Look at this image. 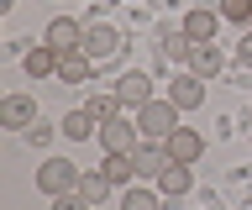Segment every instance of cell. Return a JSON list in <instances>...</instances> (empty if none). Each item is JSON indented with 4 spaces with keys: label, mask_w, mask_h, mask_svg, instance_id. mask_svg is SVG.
<instances>
[{
    "label": "cell",
    "mask_w": 252,
    "mask_h": 210,
    "mask_svg": "<svg viewBox=\"0 0 252 210\" xmlns=\"http://www.w3.org/2000/svg\"><path fill=\"white\" fill-rule=\"evenodd\" d=\"M137 131L147 142H168L173 131H179V105H173V100H147L137 111Z\"/></svg>",
    "instance_id": "cell-1"
},
{
    "label": "cell",
    "mask_w": 252,
    "mask_h": 210,
    "mask_svg": "<svg viewBox=\"0 0 252 210\" xmlns=\"http://www.w3.org/2000/svg\"><path fill=\"white\" fill-rule=\"evenodd\" d=\"M79 179H84V168H74L68 158H47L42 168H37V189L42 194H74Z\"/></svg>",
    "instance_id": "cell-2"
},
{
    "label": "cell",
    "mask_w": 252,
    "mask_h": 210,
    "mask_svg": "<svg viewBox=\"0 0 252 210\" xmlns=\"http://www.w3.org/2000/svg\"><path fill=\"white\" fill-rule=\"evenodd\" d=\"M42 42H47L53 53H79V48H84V27H79L74 16H53Z\"/></svg>",
    "instance_id": "cell-3"
},
{
    "label": "cell",
    "mask_w": 252,
    "mask_h": 210,
    "mask_svg": "<svg viewBox=\"0 0 252 210\" xmlns=\"http://www.w3.org/2000/svg\"><path fill=\"white\" fill-rule=\"evenodd\" d=\"M137 121H126V116H116V121H100V142H105V152H137Z\"/></svg>",
    "instance_id": "cell-4"
},
{
    "label": "cell",
    "mask_w": 252,
    "mask_h": 210,
    "mask_svg": "<svg viewBox=\"0 0 252 210\" xmlns=\"http://www.w3.org/2000/svg\"><path fill=\"white\" fill-rule=\"evenodd\" d=\"M168 100L179 105V111H200L205 105V79L200 74H179V79L168 84Z\"/></svg>",
    "instance_id": "cell-5"
},
{
    "label": "cell",
    "mask_w": 252,
    "mask_h": 210,
    "mask_svg": "<svg viewBox=\"0 0 252 210\" xmlns=\"http://www.w3.org/2000/svg\"><path fill=\"white\" fill-rule=\"evenodd\" d=\"M32 121H37V105H32V95H5V100H0V126L27 131Z\"/></svg>",
    "instance_id": "cell-6"
},
{
    "label": "cell",
    "mask_w": 252,
    "mask_h": 210,
    "mask_svg": "<svg viewBox=\"0 0 252 210\" xmlns=\"http://www.w3.org/2000/svg\"><path fill=\"white\" fill-rule=\"evenodd\" d=\"M163 147H168V158H173V163H194V158L205 152V137H200L194 126H179V131H173V137H168Z\"/></svg>",
    "instance_id": "cell-7"
},
{
    "label": "cell",
    "mask_w": 252,
    "mask_h": 210,
    "mask_svg": "<svg viewBox=\"0 0 252 210\" xmlns=\"http://www.w3.org/2000/svg\"><path fill=\"white\" fill-rule=\"evenodd\" d=\"M116 95H121V105L142 111V105L153 100V79H147V74H121V79H116Z\"/></svg>",
    "instance_id": "cell-8"
},
{
    "label": "cell",
    "mask_w": 252,
    "mask_h": 210,
    "mask_svg": "<svg viewBox=\"0 0 252 210\" xmlns=\"http://www.w3.org/2000/svg\"><path fill=\"white\" fill-rule=\"evenodd\" d=\"M58 79L63 84H90L94 79V58L84 48H79V53H63V58H58Z\"/></svg>",
    "instance_id": "cell-9"
},
{
    "label": "cell",
    "mask_w": 252,
    "mask_h": 210,
    "mask_svg": "<svg viewBox=\"0 0 252 210\" xmlns=\"http://www.w3.org/2000/svg\"><path fill=\"white\" fill-rule=\"evenodd\" d=\"M220 63H226V58H220L216 42H194V53H189V74H200V79H216Z\"/></svg>",
    "instance_id": "cell-10"
},
{
    "label": "cell",
    "mask_w": 252,
    "mask_h": 210,
    "mask_svg": "<svg viewBox=\"0 0 252 210\" xmlns=\"http://www.w3.org/2000/svg\"><path fill=\"white\" fill-rule=\"evenodd\" d=\"M63 137L68 142H84V137H100V116L84 105V111H68L63 116Z\"/></svg>",
    "instance_id": "cell-11"
},
{
    "label": "cell",
    "mask_w": 252,
    "mask_h": 210,
    "mask_svg": "<svg viewBox=\"0 0 252 210\" xmlns=\"http://www.w3.org/2000/svg\"><path fill=\"white\" fill-rule=\"evenodd\" d=\"M116 48H121V32L116 27H84V53L90 58H110Z\"/></svg>",
    "instance_id": "cell-12"
},
{
    "label": "cell",
    "mask_w": 252,
    "mask_h": 210,
    "mask_svg": "<svg viewBox=\"0 0 252 210\" xmlns=\"http://www.w3.org/2000/svg\"><path fill=\"white\" fill-rule=\"evenodd\" d=\"M220 21H226L220 11H205V5H200V11H189V16H184V32L194 37V42H216V27H220Z\"/></svg>",
    "instance_id": "cell-13"
},
{
    "label": "cell",
    "mask_w": 252,
    "mask_h": 210,
    "mask_svg": "<svg viewBox=\"0 0 252 210\" xmlns=\"http://www.w3.org/2000/svg\"><path fill=\"white\" fill-rule=\"evenodd\" d=\"M158 194H168V200H179V194H189V163H173L158 174Z\"/></svg>",
    "instance_id": "cell-14"
},
{
    "label": "cell",
    "mask_w": 252,
    "mask_h": 210,
    "mask_svg": "<svg viewBox=\"0 0 252 210\" xmlns=\"http://www.w3.org/2000/svg\"><path fill=\"white\" fill-rule=\"evenodd\" d=\"M100 174H105L110 184H116V189H121L126 179L137 174V152H105V163H100Z\"/></svg>",
    "instance_id": "cell-15"
},
{
    "label": "cell",
    "mask_w": 252,
    "mask_h": 210,
    "mask_svg": "<svg viewBox=\"0 0 252 210\" xmlns=\"http://www.w3.org/2000/svg\"><path fill=\"white\" fill-rule=\"evenodd\" d=\"M163 168H168V147H163V142H147V147H137V174L158 179Z\"/></svg>",
    "instance_id": "cell-16"
},
{
    "label": "cell",
    "mask_w": 252,
    "mask_h": 210,
    "mask_svg": "<svg viewBox=\"0 0 252 210\" xmlns=\"http://www.w3.org/2000/svg\"><path fill=\"white\" fill-rule=\"evenodd\" d=\"M58 58H63V53H53V48L42 42V48L27 53V74H32V79H47V74H58Z\"/></svg>",
    "instance_id": "cell-17"
},
{
    "label": "cell",
    "mask_w": 252,
    "mask_h": 210,
    "mask_svg": "<svg viewBox=\"0 0 252 210\" xmlns=\"http://www.w3.org/2000/svg\"><path fill=\"white\" fill-rule=\"evenodd\" d=\"M110 189H116V184H110V179L100 174V168H84V179H79V194H84L90 205H100V200H105Z\"/></svg>",
    "instance_id": "cell-18"
},
{
    "label": "cell",
    "mask_w": 252,
    "mask_h": 210,
    "mask_svg": "<svg viewBox=\"0 0 252 210\" xmlns=\"http://www.w3.org/2000/svg\"><path fill=\"white\" fill-rule=\"evenodd\" d=\"M189 53H194V37L189 32H163V58H184L189 63Z\"/></svg>",
    "instance_id": "cell-19"
},
{
    "label": "cell",
    "mask_w": 252,
    "mask_h": 210,
    "mask_svg": "<svg viewBox=\"0 0 252 210\" xmlns=\"http://www.w3.org/2000/svg\"><path fill=\"white\" fill-rule=\"evenodd\" d=\"M90 111L100 116V121H116V116H121V95H116V90H105V95L90 100Z\"/></svg>",
    "instance_id": "cell-20"
},
{
    "label": "cell",
    "mask_w": 252,
    "mask_h": 210,
    "mask_svg": "<svg viewBox=\"0 0 252 210\" xmlns=\"http://www.w3.org/2000/svg\"><path fill=\"white\" fill-rule=\"evenodd\" d=\"M216 11H220L226 21H252V0H220Z\"/></svg>",
    "instance_id": "cell-21"
},
{
    "label": "cell",
    "mask_w": 252,
    "mask_h": 210,
    "mask_svg": "<svg viewBox=\"0 0 252 210\" xmlns=\"http://www.w3.org/2000/svg\"><path fill=\"white\" fill-rule=\"evenodd\" d=\"M121 210H158V194L153 189H126V205Z\"/></svg>",
    "instance_id": "cell-22"
},
{
    "label": "cell",
    "mask_w": 252,
    "mask_h": 210,
    "mask_svg": "<svg viewBox=\"0 0 252 210\" xmlns=\"http://www.w3.org/2000/svg\"><path fill=\"white\" fill-rule=\"evenodd\" d=\"M53 210H90V200H84V194H53Z\"/></svg>",
    "instance_id": "cell-23"
},
{
    "label": "cell",
    "mask_w": 252,
    "mask_h": 210,
    "mask_svg": "<svg viewBox=\"0 0 252 210\" xmlns=\"http://www.w3.org/2000/svg\"><path fill=\"white\" fill-rule=\"evenodd\" d=\"M47 137H53L47 121H32V126H27V142H32V147H47Z\"/></svg>",
    "instance_id": "cell-24"
},
{
    "label": "cell",
    "mask_w": 252,
    "mask_h": 210,
    "mask_svg": "<svg viewBox=\"0 0 252 210\" xmlns=\"http://www.w3.org/2000/svg\"><path fill=\"white\" fill-rule=\"evenodd\" d=\"M236 53H242V63H252V27L242 32V42H236Z\"/></svg>",
    "instance_id": "cell-25"
}]
</instances>
